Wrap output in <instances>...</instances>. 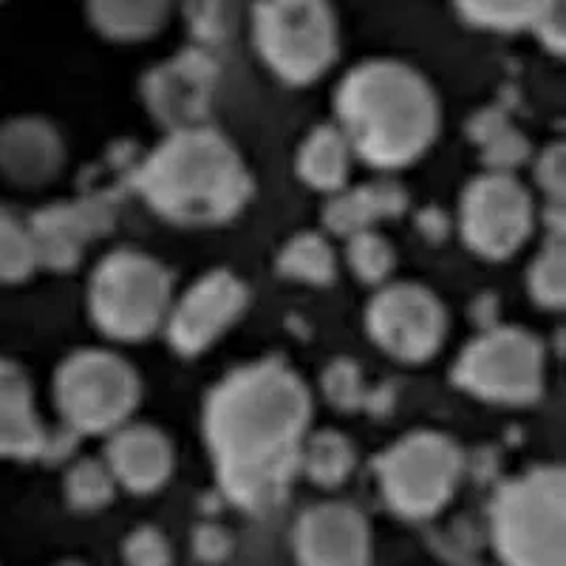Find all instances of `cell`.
<instances>
[{
	"instance_id": "cell-27",
	"label": "cell",
	"mask_w": 566,
	"mask_h": 566,
	"mask_svg": "<svg viewBox=\"0 0 566 566\" xmlns=\"http://www.w3.org/2000/svg\"><path fill=\"white\" fill-rule=\"evenodd\" d=\"M40 266L29 224H20L12 216H0V283H20L32 277Z\"/></svg>"
},
{
	"instance_id": "cell-7",
	"label": "cell",
	"mask_w": 566,
	"mask_h": 566,
	"mask_svg": "<svg viewBox=\"0 0 566 566\" xmlns=\"http://www.w3.org/2000/svg\"><path fill=\"white\" fill-rule=\"evenodd\" d=\"M142 382L128 360L103 348L69 354L54 374L60 417L77 433H114L139 406Z\"/></svg>"
},
{
	"instance_id": "cell-4",
	"label": "cell",
	"mask_w": 566,
	"mask_h": 566,
	"mask_svg": "<svg viewBox=\"0 0 566 566\" xmlns=\"http://www.w3.org/2000/svg\"><path fill=\"white\" fill-rule=\"evenodd\" d=\"M493 535L507 566H566V476L547 464L504 484L493 502Z\"/></svg>"
},
{
	"instance_id": "cell-26",
	"label": "cell",
	"mask_w": 566,
	"mask_h": 566,
	"mask_svg": "<svg viewBox=\"0 0 566 566\" xmlns=\"http://www.w3.org/2000/svg\"><path fill=\"white\" fill-rule=\"evenodd\" d=\"M116 479L105 459H80L65 473V499L74 510H99L114 499Z\"/></svg>"
},
{
	"instance_id": "cell-20",
	"label": "cell",
	"mask_w": 566,
	"mask_h": 566,
	"mask_svg": "<svg viewBox=\"0 0 566 566\" xmlns=\"http://www.w3.org/2000/svg\"><path fill=\"white\" fill-rule=\"evenodd\" d=\"M85 12L99 34L130 43L161 32L174 12V0H85Z\"/></svg>"
},
{
	"instance_id": "cell-8",
	"label": "cell",
	"mask_w": 566,
	"mask_h": 566,
	"mask_svg": "<svg viewBox=\"0 0 566 566\" xmlns=\"http://www.w3.org/2000/svg\"><path fill=\"white\" fill-rule=\"evenodd\" d=\"M453 380L473 397L499 406H527L544 391L547 354L524 328L495 326L459 354Z\"/></svg>"
},
{
	"instance_id": "cell-28",
	"label": "cell",
	"mask_w": 566,
	"mask_h": 566,
	"mask_svg": "<svg viewBox=\"0 0 566 566\" xmlns=\"http://www.w3.org/2000/svg\"><path fill=\"white\" fill-rule=\"evenodd\" d=\"M346 255L354 275L360 277L363 283H374V286L388 283L394 264H397L391 244H388L386 239H380L374 230L352 235V239H348Z\"/></svg>"
},
{
	"instance_id": "cell-10",
	"label": "cell",
	"mask_w": 566,
	"mask_h": 566,
	"mask_svg": "<svg viewBox=\"0 0 566 566\" xmlns=\"http://www.w3.org/2000/svg\"><path fill=\"white\" fill-rule=\"evenodd\" d=\"M535 224L527 187L507 170H490L468 185L459 207L464 244L490 261H504L522 250Z\"/></svg>"
},
{
	"instance_id": "cell-19",
	"label": "cell",
	"mask_w": 566,
	"mask_h": 566,
	"mask_svg": "<svg viewBox=\"0 0 566 566\" xmlns=\"http://www.w3.org/2000/svg\"><path fill=\"white\" fill-rule=\"evenodd\" d=\"M406 207L397 185H366L357 190H337L326 207V227L343 239L371 230L374 221L394 219Z\"/></svg>"
},
{
	"instance_id": "cell-14",
	"label": "cell",
	"mask_w": 566,
	"mask_h": 566,
	"mask_svg": "<svg viewBox=\"0 0 566 566\" xmlns=\"http://www.w3.org/2000/svg\"><path fill=\"white\" fill-rule=\"evenodd\" d=\"M295 549L301 566H366L371 533L352 504L326 502L301 515Z\"/></svg>"
},
{
	"instance_id": "cell-30",
	"label": "cell",
	"mask_w": 566,
	"mask_h": 566,
	"mask_svg": "<svg viewBox=\"0 0 566 566\" xmlns=\"http://www.w3.org/2000/svg\"><path fill=\"white\" fill-rule=\"evenodd\" d=\"M125 564L128 566H170L168 538L154 527H139L125 541Z\"/></svg>"
},
{
	"instance_id": "cell-22",
	"label": "cell",
	"mask_w": 566,
	"mask_h": 566,
	"mask_svg": "<svg viewBox=\"0 0 566 566\" xmlns=\"http://www.w3.org/2000/svg\"><path fill=\"white\" fill-rule=\"evenodd\" d=\"M468 23L490 32H533L564 0H453Z\"/></svg>"
},
{
	"instance_id": "cell-11",
	"label": "cell",
	"mask_w": 566,
	"mask_h": 566,
	"mask_svg": "<svg viewBox=\"0 0 566 566\" xmlns=\"http://www.w3.org/2000/svg\"><path fill=\"white\" fill-rule=\"evenodd\" d=\"M366 326L388 357L424 363L442 348L448 315L442 301L419 283H382L368 303Z\"/></svg>"
},
{
	"instance_id": "cell-25",
	"label": "cell",
	"mask_w": 566,
	"mask_h": 566,
	"mask_svg": "<svg viewBox=\"0 0 566 566\" xmlns=\"http://www.w3.org/2000/svg\"><path fill=\"white\" fill-rule=\"evenodd\" d=\"M530 295L544 310H560L566 301V244L564 227H553L530 266Z\"/></svg>"
},
{
	"instance_id": "cell-1",
	"label": "cell",
	"mask_w": 566,
	"mask_h": 566,
	"mask_svg": "<svg viewBox=\"0 0 566 566\" xmlns=\"http://www.w3.org/2000/svg\"><path fill=\"white\" fill-rule=\"evenodd\" d=\"M310 388L277 360L227 374L205 406V437L227 493L244 507H266L297 473L310 433Z\"/></svg>"
},
{
	"instance_id": "cell-33",
	"label": "cell",
	"mask_w": 566,
	"mask_h": 566,
	"mask_svg": "<svg viewBox=\"0 0 566 566\" xmlns=\"http://www.w3.org/2000/svg\"><path fill=\"white\" fill-rule=\"evenodd\" d=\"M60 566H83V564H60Z\"/></svg>"
},
{
	"instance_id": "cell-15",
	"label": "cell",
	"mask_w": 566,
	"mask_h": 566,
	"mask_svg": "<svg viewBox=\"0 0 566 566\" xmlns=\"http://www.w3.org/2000/svg\"><path fill=\"white\" fill-rule=\"evenodd\" d=\"M63 136L43 116H14L0 125V176L18 187H43L60 174Z\"/></svg>"
},
{
	"instance_id": "cell-24",
	"label": "cell",
	"mask_w": 566,
	"mask_h": 566,
	"mask_svg": "<svg viewBox=\"0 0 566 566\" xmlns=\"http://www.w3.org/2000/svg\"><path fill=\"white\" fill-rule=\"evenodd\" d=\"M277 272L290 281L326 286L337 272L335 250L321 232H297L277 252Z\"/></svg>"
},
{
	"instance_id": "cell-9",
	"label": "cell",
	"mask_w": 566,
	"mask_h": 566,
	"mask_svg": "<svg viewBox=\"0 0 566 566\" xmlns=\"http://www.w3.org/2000/svg\"><path fill=\"white\" fill-rule=\"evenodd\" d=\"M462 451L451 437L413 431L377 459L382 495L399 515L428 518L448 504L462 479Z\"/></svg>"
},
{
	"instance_id": "cell-23",
	"label": "cell",
	"mask_w": 566,
	"mask_h": 566,
	"mask_svg": "<svg viewBox=\"0 0 566 566\" xmlns=\"http://www.w3.org/2000/svg\"><path fill=\"white\" fill-rule=\"evenodd\" d=\"M357 453L354 444L337 431H317L306 433L301 444V457H297V470H303L321 488H335L352 476Z\"/></svg>"
},
{
	"instance_id": "cell-21",
	"label": "cell",
	"mask_w": 566,
	"mask_h": 566,
	"mask_svg": "<svg viewBox=\"0 0 566 566\" xmlns=\"http://www.w3.org/2000/svg\"><path fill=\"white\" fill-rule=\"evenodd\" d=\"M352 145L337 125H321L303 139L297 150L295 168L312 190L337 193L346 187L348 168H352Z\"/></svg>"
},
{
	"instance_id": "cell-17",
	"label": "cell",
	"mask_w": 566,
	"mask_h": 566,
	"mask_svg": "<svg viewBox=\"0 0 566 566\" xmlns=\"http://www.w3.org/2000/svg\"><path fill=\"white\" fill-rule=\"evenodd\" d=\"M108 227V210L99 205H63L49 207L34 216L32 230L40 264L54 270H69L80 261L85 244Z\"/></svg>"
},
{
	"instance_id": "cell-13",
	"label": "cell",
	"mask_w": 566,
	"mask_h": 566,
	"mask_svg": "<svg viewBox=\"0 0 566 566\" xmlns=\"http://www.w3.org/2000/svg\"><path fill=\"white\" fill-rule=\"evenodd\" d=\"M216 77H219L216 63L205 52L187 49L168 63L156 65L145 77L142 83L145 105L156 116V123L165 125L170 134L199 128L210 111Z\"/></svg>"
},
{
	"instance_id": "cell-16",
	"label": "cell",
	"mask_w": 566,
	"mask_h": 566,
	"mask_svg": "<svg viewBox=\"0 0 566 566\" xmlns=\"http://www.w3.org/2000/svg\"><path fill=\"white\" fill-rule=\"evenodd\" d=\"M105 464L130 493H154L174 473V444L154 424H119L105 444Z\"/></svg>"
},
{
	"instance_id": "cell-12",
	"label": "cell",
	"mask_w": 566,
	"mask_h": 566,
	"mask_svg": "<svg viewBox=\"0 0 566 566\" xmlns=\"http://www.w3.org/2000/svg\"><path fill=\"white\" fill-rule=\"evenodd\" d=\"M250 306V292L239 275L216 270L201 275L168 312V340L185 357L207 352L227 335Z\"/></svg>"
},
{
	"instance_id": "cell-32",
	"label": "cell",
	"mask_w": 566,
	"mask_h": 566,
	"mask_svg": "<svg viewBox=\"0 0 566 566\" xmlns=\"http://www.w3.org/2000/svg\"><path fill=\"white\" fill-rule=\"evenodd\" d=\"M541 38V43L547 45L553 54L564 52V7H558L555 12H549L547 18L541 20L538 27L533 29Z\"/></svg>"
},
{
	"instance_id": "cell-29",
	"label": "cell",
	"mask_w": 566,
	"mask_h": 566,
	"mask_svg": "<svg viewBox=\"0 0 566 566\" xmlns=\"http://www.w3.org/2000/svg\"><path fill=\"white\" fill-rule=\"evenodd\" d=\"M323 394L328 397V402L337 408H352L363 406V397H366V386H363L360 368L354 366L352 360H335L323 374Z\"/></svg>"
},
{
	"instance_id": "cell-18",
	"label": "cell",
	"mask_w": 566,
	"mask_h": 566,
	"mask_svg": "<svg viewBox=\"0 0 566 566\" xmlns=\"http://www.w3.org/2000/svg\"><path fill=\"white\" fill-rule=\"evenodd\" d=\"M45 428L27 374L0 360V459H34L45 451Z\"/></svg>"
},
{
	"instance_id": "cell-31",
	"label": "cell",
	"mask_w": 566,
	"mask_h": 566,
	"mask_svg": "<svg viewBox=\"0 0 566 566\" xmlns=\"http://www.w3.org/2000/svg\"><path fill=\"white\" fill-rule=\"evenodd\" d=\"M566 156H564V145L555 142L553 148H547L541 154L538 159V168H535V176H538V185L541 190L549 196L553 201V210L555 216H564V185H566Z\"/></svg>"
},
{
	"instance_id": "cell-2",
	"label": "cell",
	"mask_w": 566,
	"mask_h": 566,
	"mask_svg": "<svg viewBox=\"0 0 566 566\" xmlns=\"http://www.w3.org/2000/svg\"><path fill=\"white\" fill-rule=\"evenodd\" d=\"M335 108L352 154L374 168L411 165L437 139V94L417 69L397 60H368L348 71Z\"/></svg>"
},
{
	"instance_id": "cell-6",
	"label": "cell",
	"mask_w": 566,
	"mask_h": 566,
	"mask_svg": "<svg viewBox=\"0 0 566 566\" xmlns=\"http://www.w3.org/2000/svg\"><path fill=\"white\" fill-rule=\"evenodd\" d=\"M252 40L275 77L306 85L335 63L337 20L328 0H258Z\"/></svg>"
},
{
	"instance_id": "cell-3",
	"label": "cell",
	"mask_w": 566,
	"mask_h": 566,
	"mask_svg": "<svg viewBox=\"0 0 566 566\" xmlns=\"http://www.w3.org/2000/svg\"><path fill=\"white\" fill-rule=\"evenodd\" d=\"M136 185L159 216L185 227L224 224L252 193L241 154L207 125L174 130L142 161Z\"/></svg>"
},
{
	"instance_id": "cell-5",
	"label": "cell",
	"mask_w": 566,
	"mask_h": 566,
	"mask_svg": "<svg viewBox=\"0 0 566 566\" xmlns=\"http://www.w3.org/2000/svg\"><path fill=\"white\" fill-rule=\"evenodd\" d=\"M174 306V277L156 258L116 250L91 275L88 310L114 340H145L159 332Z\"/></svg>"
}]
</instances>
